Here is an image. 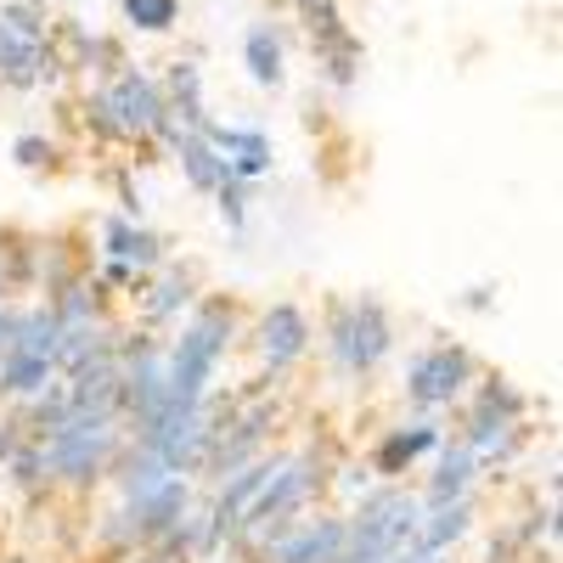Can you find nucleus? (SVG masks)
I'll use <instances>...</instances> for the list:
<instances>
[{
  "label": "nucleus",
  "mask_w": 563,
  "mask_h": 563,
  "mask_svg": "<svg viewBox=\"0 0 563 563\" xmlns=\"http://www.w3.org/2000/svg\"><path fill=\"white\" fill-rule=\"evenodd\" d=\"M180 339L164 344V378H169V400L175 406H198L214 384H220V366L231 361L243 339V316L231 299L220 294H198V305L186 310L180 321Z\"/></svg>",
  "instance_id": "obj_1"
},
{
  "label": "nucleus",
  "mask_w": 563,
  "mask_h": 563,
  "mask_svg": "<svg viewBox=\"0 0 563 563\" xmlns=\"http://www.w3.org/2000/svg\"><path fill=\"white\" fill-rule=\"evenodd\" d=\"M164 90L147 68L119 63L79 97V124L102 141V147H147L158 119H164Z\"/></svg>",
  "instance_id": "obj_2"
},
{
  "label": "nucleus",
  "mask_w": 563,
  "mask_h": 563,
  "mask_svg": "<svg viewBox=\"0 0 563 563\" xmlns=\"http://www.w3.org/2000/svg\"><path fill=\"white\" fill-rule=\"evenodd\" d=\"M395 344H400V333H395V316L384 299L350 294V299H333L321 310V355H327L339 384L378 378L384 361L395 355Z\"/></svg>",
  "instance_id": "obj_3"
},
{
  "label": "nucleus",
  "mask_w": 563,
  "mask_h": 563,
  "mask_svg": "<svg viewBox=\"0 0 563 563\" xmlns=\"http://www.w3.org/2000/svg\"><path fill=\"white\" fill-rule=\"evenodd\" d=\"M34 440L45 456V479L85 496L108 479V467L124 445V417L119 411H68Z\"/></svg>",
  "instance_id": "obj_4"
},
{
  "label": "nucleus",
  "mask_w": 563,
  "mask_h": 563,
  "mask_svg": "<svg viewBox=\"0 0 563 563\" xmlns=\"http://www.w3.org/2000/svg\"><path fill=\"white\" fill-rule=\"evenodd\" d=\"M456 411H462V440L479 451V467L490 474H501V467H512L519 462V451L530 445V395L512 384V378H501V372H490V378H474L467 384V395L456 400Z\"/></svg>",
  "instance_id": "obj_5"
},
{
  "label": "nucleus",
  "mask_w": 563,
  "mask_h": 563,
  "mask_svg": "<svg viewBox=\"0 0 563 563\" xmlns=\"http://www.w3.org/2000/svg\"><path fill=\"white\" fill-rule=\"evenodd\" d=\"M422 519V501L406 479H372L350 507H344V558L339 563H389L411 552Z\"/></svg>",
  "instance_id": "obj_6"
},
{
  "label": "nucleus",
  "mask_w": 563,
  "mask_h": 563,
  "mask_svg": "<svg viewBox=\"0 0 563 563\" xmlns=\"http://www.w3.org/2000/svg\"><path fill=\"white\" fill-rule=\"evenodd\" d=\"M327 474H333V456H327L321 445H299V451H282L271 479L260 485V496L249 501V512L238 519V536H231V547L238 552H254L260 536H271L276 525L299 519V512H310L321 496H327Z\"/></svg>",
  "instance_id": "obj_7"
},
{
  "label": "nucleus",
  "mask_w": 563,
  "mask_h": 563,
  "mask_svg": "<svg viewBox=\"0 0 563 563\" xmlns=\"http://www.w3.org/2000/svg\"><path fill=\"white\" fill-rule=\"evenodd\" d=\"M63 79L52 52V12L45 0H7L0 7V90H45Z\"/></svg>",
  "instance_id": "obj_8"
},
{
  "label": "nucleus",
  "mask_w": 563,
  "mask_h": 563,
  "mask_svg": "<svg viewBox=\"0 0 563 563\" xmlns=\"http://www.w3.org/2000/svg\"><path fill=\"white\" fill-rule=\"evenodd\" d=\"M52 378H57V316H52L45 299L18 305L7 350H0V400L18 406L34 389H45Z\"/></svg>",
  "instance_id": "obj_9"
},
{
  "label": "nucleus",
  "mask_w": 563,
  "mask_h": 563,
  "mask_svg": "<svg viewBox=\"0 0 563 563\" xmlns=\"http://www.w3.org/2000/svg\"><path fill=\"white\" fill-rule=\"evenodd\" d=\"M474 378H479L474 350L456 344V339H434V344H422V350L406 355V384L400 389H406V406L417 417H445L467 395Z\"/></svg>",
  "instance_id": "obj_10"
},
{
  "label": "nucleus",
  "mask_w": 563,
  "mask_h": 563,
  "mask_svg": "<svg viewBox=\"0 0 563 563\" xmlns=\"http://www.w3.org/2000/svg\"><path fill=\"white\" fill-rule=\"evenodd\" d=\"M254 355H260V372L265 378H288V372H299L316 350V321L305 305L294 299H276L254 316Z\"/></svg>",
  "instance_id": "obj_11"
},
{
  "label": "nucleus",
  "mask_w": 563,
  "mask_h": 563,
  "mask_svg": "<svg viewBox=\"0 0 563 563\" xmlns=\"http://www.w3.org/2000/svg\"><path fill=\"white\" fill-rule=\"evenodd\" d=\"M254 563H339L344 558V512H299L254 541Z\"/></svg>",
  "instance_id": "obj_12"
},
{
  "label": "nucleus",
  "mask_w": 563,
  "mask_h": 563,
  "mask_svg": "<svg viewBox=\"0 0 563 563\" xmlns=\"http://www.w3.org/2000/svg\"><path fill=\"white\" fill-rule=\"evenodd\" d=\"M440 434H445V422L440 417H417V411L406 422H395V429H384L378 445L366 451L372 479H406V474H417V467L434 456Z\"/></svg>",
  "instance_id": "obj_13"
},
{
  "label": "nucleus",
  "mask_w": 563,
  "mask_h": 563,
  "mask_svg": "<svg viewBox=\"0 0 563 563\" xmlns=\"http://www.w3.org/2000/svg\"><path fill=\"white\" fill-rule=\"evenodd\" d=\"M198 294H203L198 271H192V265H175V260H164L158 271L141 276V288H135L141 327H153V333H164V327H175L186 310L198 305Z\"/></svg>",
  "instance_id": "obj_14"
},
{
  "label": "nucleus",
  "mask_w": 563,
  "mask_h": 563,
  "mask_svg": "<svg viewBox=\"0 0 563 563\" xmlns=\"http://www.w3.org/2000/svg\"><path fill=\"white\" fill-rule=\"evenodd\" d=\"M429 474H422V490H417V501L422 507H440V501H456V496H467V490H479V479H485V467H479V451L467 445L462 434H440V445H434V456L422 462Z\"/></svg>",
  "instance_id": "obj_15"
},
{
  "label": "nucleus",
  "mask_w": 563,
  "mask_h": 563,
  "mask_svg": "<svg viewBox=\"0 0 563 563\" xmlns=\"http://www.w3.org/2000/svg\"><path fill=\"white\" fill-rule=\"evenodd\" d=\"M97 254L130 265L135 276H147V271H158V265L169 260V243L158 238L147 220H135V214H119V209H113V214L97 220Z\"/></svg>",
  "instance_id": "obj_16"
},
{
  "label": "nucleus",
  "mask_w": 563,
  "mask_h": 563,
  "mask_svg": "<svg viewBox=\"0 0 563 563\" xmlns=\"http://www.w3.org/2000/svg\"><path fill=\"white\" fill-rule=\"evenodd\" d=\"M198 130H203L209 147H220V153H225L231 175H243V180H265V175L276 169V141H271V130H260V124H220L214 113H209Z\"/></svg>",
  "instance_id": "obj_17"
},
{
  "label": "nucleus",
  "mask_w": 563,
  "mask_h": 563,
  "mask_svg": "<svg viewBox=\"0 0 563 563\" xmlns=\"http://www.w3.org/2000/svg\"><path fill=\"white\" fill-rule=\"evenodd\" d=\"M474 530H479V496L467 490V496H456V501L422 507L417 536H411V552H440V558H451Z\"/></svg>",
  "instance_id": "obj_18"
},
{
  "label": "nucleus",
  "mask_w": 563,
  "mask_h": 563,
  "mask_svg": "<svg viewBox=\"0 0 563 563\" xmlns=\"http://www.w3.org/2000/svg\"><path fill=\"white\" fill-rule=\"evenodd\" d=\"M169 158L180 164V180L192 186V192H214L220 180H231V164H225V153L220 147H209L203 141V130H180L175 141H169Z\"/></svg>",
  "instance_id": "obj_19"
},
{
  "label": "nucleus",
  "mask_w": 563,
  "mask_h": 563,
  "mask_svg": "<svg viewBox=\"0 0 563 563\" xmlns=\"http://www.w3.org/2000/svg\"><path fill=\"white\" fill-rule=\"evenodd\" d=\"M158 90H164V108H169L186 130H198V124L209 119V102H203V68H198L192 57H175L169 74L158 79Z\"/></svg>",
  "instance_id": "obj_20"
},
{
  "label": "nucleus",
  "mask_w": 563,
  "mask_h": 563,
  "mask_svg": "<svg viewBox=\"0 0 563 563\" xmlns=\"http://www.w3.org/2000/svg\"><path fill=\"white\" fill-rule=\"evenodd\" d=\"M310 57H316L321 85H333V90H355V85H361L366 45H361V34H355V29H344V34H333V40L310 45Z\"/></svg>",
  "instance_id": "obj_21"
},
{
  "label": "nucleus",
  "mask_w": 563,
  "mask_h": 563,
  "mask_svg": "<svg viewBox=\"0 0 563 563\" xmlns=\"http://www.w3.org/2000/svg\"><path fill=\"white\" fill-rule=\"evenodd\" d=\"M243 68L260 90H282L288 85V45H282V34L271 23H254L243 34Z\"/></svg>",
  "instance_id": "obj_22"
},
{
  "label": "nucleus",
  "mask_w": 563,
  "mask_h": 563,
  "mask_svg": "<svg viewBox=\"0 0 563 563\" xmlns=\"http://www.w3.org/2000/svg\"><path fill=\"white\" fill-rule=\"evenodd\" d=\"M0 474H7V485L23 490V496H45V490H52V479H45V456H40V440H34V434H29L7 462H0Z\"/></svg>",
  "instance_id": "obj_23"
},
{
  "label": "nucleus",
  "mask_w": 563,
  "mask_h": 563,
  "mask_svg": "<svg viewBox=\"0 0 563 563\" xmlns=\"http://www.w3.org/2000/svg\"><path fill=\"white\" fill-rule=\"evenodd\" d=\"M254 192H260V180H243V175H231V180H220L214 186V209H220V220H225V231L231 238H243V225H249V209H254Z\"/></svg>",
  "instance_id": "obj_24"
},
{
  "label": "nucleus",
  "mask_w": 563,
  "mask_h": 563,
  "mask_svg": "<svg viewBox=\"0 0 563 563\" xmlns=\"http://www.w3.org/2000/svg\"><path fill=\"white\" fill-rule=\"evenodd\" d=\"M119 18L135 34H169L180 23V0H119Z\"/></svg>",
  "instance_id": "obj_25"
},
{
  "label": "nucleus",
  "mask_w": 563,
  "mask_h": 563,
  "mask_svg": "<svg viewBox=\"0 0 563 563\" xmlns=\"http://www.w3.org/2000/svg\"><path fill=\"white\" fill-rule=\"evenodd\" d=\"M57 158H63V147H57L52 135H40V130H18L12 135V164L18 169L40 175V169H57Z\"/></svg>",
  "instance_id": "obj_26"
},
{
  "label": "nucleus",
  "mask_w": 563,
  "mask_h": 563,
  "mask_svg": "<svg viewBox=\"0 0 563 563\" xmlns=\"http://www.w3.org/2000/svg\"><path fill=\"white\" fill-rule=\"evenodd\" d=\"M366 485H372V467H366V456H361V462H333V474H327V490H339L344 501H355Z\"/></svg>",
  "instance_id": "obj_27"
},
{
  "label": "nucleus",
  "mask_w": 563,
  "mask_h": 563,
  "mask_svg": "<svg viewBox=\"0 0 563 563\" xmlns=\"http://www.w3.org/2000/svg\"><path fill=\"white\" fill-rule=\"evenodd\" d=\"M519 558H530L525 552V541H519V530H512V519L490 536V547H485V563H519Z\"/></svg>",
  "instance_id": "obj_28"
},
{
  "label": "nucleus",
  "mask_w": 563,
  "mask_h": 563,
  "mask_svg": "<svg viewBox=\"0 0 563 563\" xmlns=\"http://www.w3.org/2000/svg\"><path fill=\"white\" fill-rule=\"evenodd\" d=\"M490 305H496V288H467V294H462V310H479V316H485Z\"/></svg>",
  "instance_id": "obj_29"
},
{
  "label": "nucleus",
  "mask_w": 563,
  "mask_h": 563,
  "mask_svg": "<svg viewBox=\"0 0 563 563\" xmlns=\"http://www.w3.org/2000/svg\"><path fill=\"white\" fill-rule=\"evenodd\" d=\"M113 563H169V558H164L158 547H135V552H119Z\"/></svg>",
  "instance_id": "obj_30"
},
{
  "label": "nucleus",
  "mask_w": 563,
  "mask_h": 563,
  "mask_svg": "<svg viewBox=\"0 0 563 563\" xmlns=\"http://www.w3.org/2000/svg\"><path fill=\"white\" fill-rule=\"evenodd\" d=\"M12 316H18L12 294H0V350H7V333H12Z\"/></svg>",
  "instance_id": "obj_31"
}]
</instances>
